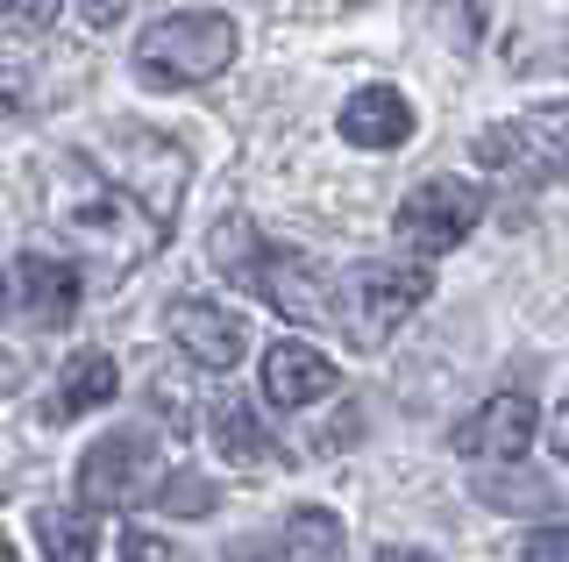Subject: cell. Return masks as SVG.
Wrapping results in <instances>:
<instances>
[{
  "mask_svg": "<svg viewBox=\"0 0 569 562\" xmlns=\"http://www.w3.org/2000/svg\"><path fill=\"white\" fill-rule=\"evenodd\" d=\"M43 200H50L58 235L93 263V271H136V263L157 257V242H164V221L136 200V185L121 179L100 150H64L58 164H50Z\"/></svg>",
  "mask_w": 569,
  "mask_h": 562,
  "instance_id": "6da1fadb",
  "label": "cell"
},
{
  "mask_svg": "<svg viewBox=\"0 0 569 562\" xmlns=\"http://www.w3.org/2000/svg\"><path fill=\"white\" fill-rule=\"evenodd\" d=\"M236 50H242V29L228 14L192 8V14H164V22L142 29L129 64L142 86H207L236 64Z\"/></svg>",
  "mask_w": 569,
  "mask_h": 562,
  "instance_id": "7a4b0ae2",
  "label": "cell"
},
{
  "mask_svg": "<svg viewBox=\"0 0 569 562\" xmlns=\"http://www.w3.org/2000/svg\"><path fill=\"white\" fill-rule=\"evenodd\" d=\"M427 292H435L427 263H356L349 278H335V328L356 349H385L420 313Z\"/></svg>",
  "mask_w": 569,
  "mask_h": 562,
  "instance_id": "3957f363",
  "label": "cell"
},
{
  "mask_svg": "<svg viewBox=\"0 0 569 562\" xmlns=\"http://www.w3.org/2000/svg\"><path fill=\"white\" fill-rule=\"evenodd\" d=\"M485 207H491V192L477 179H427L399 200V242L420 257H441L485 221Z\"/></svg>",
  "mask_w": 569,
  "mask_h": 562,
  "instance_id": "277c9868",
  "label": "cell"
},
{
  "mask_svg": "<svg viewBox=\"0 0 569 562\" xmlns=\"http://www.w3.org/2000/svg\"><path fill=\"white\" fill-rule=\"evenodd\" d=\"M107 164L121 171V179L136 185V200L150 207L157 221H178V207H186V150L171 143V136H150V129H121L114 143L100 150Z\"/></svg>",
  "mask_w": 569,
  "mask_h": 562,
  "instance_id": "5b68a950",
  "label": "cell"
},
{
  "mask_svg": "<svg viewBox=\"0 0 569 562\" xmlns=\"http://www.w3.org/2000/svg\"><path fill=\"white\" fill-rule=\"evenodd\" d=\"M150 470H157V449L150 434H100L93 449H86L79 463V499L93 505V513H129V505L150 491Z\"/></svg>",
  "mask_w": 569,
  "mask_h": 562,
  "instance_id": "8992f818",
  "label": "cell"
},
{
  "mask_svg": "<svg viewBox=\"0 0 569 562\" xmlns=\"http://www.w3.org/2000/svg\"><path fill=\"white\" fill-rule=\"evenodd\" d=\"M242 285L257 292L263 307H278L284 321H335V278L320 271L313 257H299V250H271V242H263L257 250V263H249L242 271Z\"/></svg>",
  "mask_w": 569,
  "mask_h": 562,
  "instance_id": "52a82bcc",
  "label": "cell"
},
{
  "mask_svg": "<svg viewBox=\"0 0 569 562\" xmlns=\"http://www.w3.org/2000/svg\"><path fill=\"white\" fill-rule=\"evenodd\" d=\"M164 328H171V342L186 349L200 371H236V363L249 357V321L236 307H221V300H200V292L171 300Z\"/></svg>",
  "mask_w": 569,
  "mask_h": 562,
  "instance_id": "ba28073f",
  "label": "cell"
},
{
  "mask_svg": "<svg viewBox=\"0 0 569 562\" xmlns=\"http://www.w3.org/2000/svg\"><path fill=\"white\" fill-rule=\"evenodd\" d=\"M533 434H541V413H533L527 392H498L485 399L470 420H456V455H470V463H520L533 449Z\"/></svg>",
  "mask_w": 569,
  "mask_h": 562,
  "instance_id": "9c48e42d",
  "label": "cell"
},
{
  "mask_svg": "<svg viewBox=\"0 0 569 562\" xmlns=\"http://www.w3.org/2000/svg\"><path fill=\"white\" fill-rule=\"evenodd\" d=\"M477 164L520 171L527 185H548V179H562L569 143H562V129H556L548 114H527V121H498V129L477 136Z\"/></svg>",
  "mask_w": 569,
  "mask_h": 562,
  "instance_id": "30bf717a",
  "label": "cell"
},
{
  "mask_svg": "<svg viewBox=\"0 0 569 562\" xmlns=\"http://www.w3.org/2000/svg\"><path fill=\"white\" fill-rule=\"evenodd\" d=\"M14 307H22L29 328H64L71 313H79V271H71L64 257L29 250L14 263Z\"/></svg>",
  "mask_w": 569,
  "mask_h": 562,
  "instance_id": "8fae6325",
  "label": "cell"
},
{
  "mask_svg": "<svg viewBox=\"0 0 569 562\" xmlns=\"http://www.w3.org/2000/svg\"><path fill=\"white\" fill-rule=\"evenodd\" d=\"M342 143L356 150H399V143H413V100L399 93V86H363V93H349L342 100Z\"/></svg>",
  "mask_w": 569,
  "mask_h": 562,
  "instance_id": "7c38bea8",
  "label": "cell"
},
{
  "mask_svg": "<svg viewBox=\"0 0 569 562\" xmlns=\"http://www.w3.org/2000/svg\"><path fill=\"white\" fill-rule=\"evenodd\" d=\"M335 392V363L320 357L313 342H278L271 357H263V399L271 407H313V399H328Z\"/></svg>",
  "mask_w": 569,
  "mask_h": 562,
  "instance_id": "4fadbf2b",
  "label": "cell"
},
{
  "mask_svg": "<svg viewBox=\"0 0 569 562\" xmlns=\"http://www.w3.org/2000/svg\"><path fill=\"white\" fill-rule=\"evenodd\" d=\"M207 428H213V449H221L236 470H263V463H278V434L263 428L257 407H242V399H213Z\"/></svg>",
  "mask_w": 569,
  "mask_h": 562,
  "instance_id": "5bb4252c",
  "label": "cell"
},
{
  "mask_svg": "<svg viewBox=\"0 0 569 562\" xmlns=\"http://www.w3.org/2000/svg\"><path fill=\"white\" fill-rule=\"evenodd\" d=\"M114 392H121V371H114V357H100V349H79V357L64 363V378H58V399H50V420H79V413H93V407H114Z\"/></svg>",
  "mask_w": 569,
  "mask_h": 562,
  "instance_id": "9a60e30c",
  "label": "cell"
},
{
  "mask_svg": "<svg viewBox=\"0 0 569 562\" xmlns=\"http://www.w3.org/2000/svg\"><path fill=\"white\" fill-rule=\"evenodd\" d=\"M263 555L271 562H342V520H335L328 505H299V513H284V526L263 541Z\"/></svg>",
  "mask_w": 569,
  "mask_h": 562,
  "instance_id": "2e32d148",
  "label": "cell"
},
{
  "mask_svg": "<svg viewBox=\"0 0 569 562\" xmlns=\"http://www.w3.org/2000/svg\"><path fill=\"white\" fill-rule=\"evenodd\" d=\"M86 513H93V505H43V513H36V549H43V562H93L100 526Z\"/></svg>",
  "mask_w": 569,
  "mask_h": 562,
  "instance_id": "e0dca14e",
  "label": "cell"
},
{
  "mask_svg": "<svg viewBox=\"0 0 569 562\" xmlns=\"http://www.w3.org/2000/svg\"><path fill=\"white\" fill-rule=\"evenodd\" d=\"M477 491H485V505H498V513H548V499H556L548 478H520V470L512 478H485Z\"/></svg>",
  "mask_w": 569,
  "mask_h": 562,
  "instance_id": "ac0fdd59",
  "label": "cell"
},
{
  "mask_svg": "<svg viewBox=\"0 0 569 562\" xmlns=\"http://www.w3.org/2000/svg\"><path fill=\"white\" fill-rule=\"evenodd\" d=\"M64 0H0V29H14V37H43V29H58Z\"/></svg>",
  "mask_w": 569,
  "mask_h": 562,
  "instance_id": "d6986e66",
  "label": "cell"
},
{
  "mask_svg": "<svg viewBox=\"0 0 569 562\" xmlns=\"http://www.w3.org/2000/svg\"><path fill=\"white\" fill-rule=\"evenodd\" d=\"M213 505V484H200V478H171L164 484V513H207Z\"/></svg>",
  "mask_w": 569,
  "mask_h": 562,
  "instance_id": "ffe728a7",
  "label": "cell"
},
{
  "mask_svg": "<svg viewBox=\"0 0 569 562\" xmlns=\"http://www.w3.org/2000/svg\"><path fill=\"white\" fill-rule=\"evenodd\" d=\"M520 562H569V526H533Z\"/></svg>",
  "mask_w": 569,
  "mask_h": 562,
  "instance_id": "44dd1931",
  "label": "cell"
},
{
  "mask_svg": "<svg viewBox=\"0 0 569 562\" xmlns=\"http://www.w3.org/2000/svg\"><path fill=\"white\" fill-rule=\"evenodd\" d=\"M22 100H29V86H22V72H0V129H8V121L22 114Z\"/></svg>",
  "mask_w": 569,
  "mask_h": 562,
  "instance_id": "7402d4cb",
  "label": "cell"
},
{
  "mask_svg": "<svg viewBox=\"0 0 569 562\" xmlns=\"http://www.w3.org/2000/svg\"><path fill=\"white\" fill-rule=\"evenodd\" d=\"M79 8H86V22H93V29H114L121 14L136 8V0H79Z\"/></svg>",
  "mask_w": 569,
  "mask_h": 562,
  "instance_id": "603a6c76",
  "label": "cell"
},
{
  "mask_svg": "<svg viewBox=\"0 0 569 562\" xmlns=\"http://www.w3.org/2000/svg\"><path fill=\"white\" fill-rule=\"evenodd\" d=\"M548 449H556V463H569V399L548 413Z\"/></svg>",
  "mask_w": 569,
  "mask_h": 562,
  "instance_id": "cb8c5ba5",
  "label": "cell"
},
{
  "mask_svg": "<svg viewBox=\"0 0 569 562\" xmlns=\"http://www.w3.org/2000/svg\"><path fill=\"white\" fill-rule=\"evenodd\" d=\"M129 562H178L157 534H129Z\"/></svg>",
  "mask_w": 569,
  "mask_h": 562,
  "instance_id": "d4e9b609",
  "label": "cell"
},
{
  "mask_svg": "<svg viewBox=\"0 0 569 562\" xmlns=\"http://www.w3.org/2000/svg\"><path fill=\"white\" fill-rule=\"evenodd\" d=\"M378 562H435L427 549H378Z\"/></svg>",
  "mask_w": 569,
  "mask_h": 562,
  "instance_id": "484cf974",
  "label": "cell"
},
{
  "mask_svg": "<svg viewBox=\"0 0 569 562\" xmlns=\"http://www.w3.org/2000/svg\"><path fill=\"white\" fill-rule=\"evenodd\" d=\"M548 121H556V129H562V143H569V108H548Z\"/></svg>",
  "mask_w": 569,
  "mask_h": 562,
  "instance_id": "4316f807",
  "label": "cell"
},
{
  "mask_svg": "<svg viewBox=\"0 0 569 562\" xmlns=\"http://www.w3.org/2000/svg\"><path fill=\"white\" fill-rule=\"evenodd\" d=\"M0 562H14V549H8V541H0Z\"/></svg>",
  "mask_w": 569,
  "mask_h": 562,
  "instance_id": "83f0119b",
  "label": "cell"
},
{
  "mask_svg": "<svg viewBox=\"0 0 569 562\" xmlns=\"http://www.w3.org/2000/svg\"><path fill=\"white\" fill-rule=\"evenodd\" d=\"M0 300H8V278H0Z\"/></svg>",
  "mask_w": 569,
  "mask_h": 562,
  "instance_id": "f1b7e54d",
  "label": "cell"
}]
</instances>
